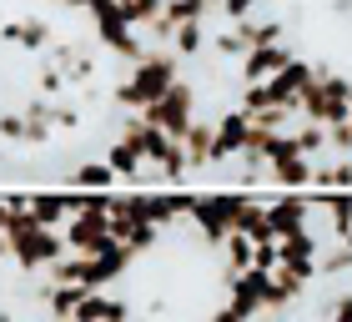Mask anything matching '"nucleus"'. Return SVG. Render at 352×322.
<instances>
[{
  "label": "nucleus",
  "instance_id": "f257e3e1",
  "mask_svg": "<svg viewBox=\"0 0 352 322\" xmlns=\"http://www.w3.org/2000/svg\"><path fill=\"white\" fill-rule=\"evenodd\" d=\"M171 86H176V66L166 56H136V76H131V86H121V101L126 106H151Z\"/></svg>",
  "mask_w": 352,
  "mask_h": 322
},
{
  "label": "nucleus",
  "instance_id": "f03ea898",
  "mask_svg": "<svg viewBox=\"0 0 352 322\" xmlns=\"http://www.w3.org/2000/svg\"><path fill=\"white\" fill-rule=\"evenodd\" d=\"M141 116H146L151 126H162V131H171V136H186L191 131V91L176 80L166 96H156L151 106H141Z\"/></svg>",
  "mask_w": 352,
  "mask_h": 322
},
{
  "label": "nucleus",
  "instance_id": "7ed1b4c3",
  "mask_svg": "<svg viewBox=\"0 0 352 322\" xmlns=\"http://www.w3.org/2000/svg\"><path fill=\"white\" fill-rule=\"evenodd\" d=\"M111 182H116V167H111V161H86V167L71 171V186H81V191H101Z\"/></svg>",
  "mask_w": 352,
  "mask_h": 322
},
{
  "label": "nucleus",
  "instance_id": "20e7f679",
  "mask_svg": "<svg viewBox=\"0 0 352 322\" xmlns=\"http://www.w3.org/2000/svg\"><path fill=\"white\" fill-rule=\"evenodd\" d=\"M6 36L15 45H25V51H41L45 36H51V25H45V21H21V25H6Z\"/></svg>",
  "mask_w": 352,
  "mask_h": 322
}]
</instances>
